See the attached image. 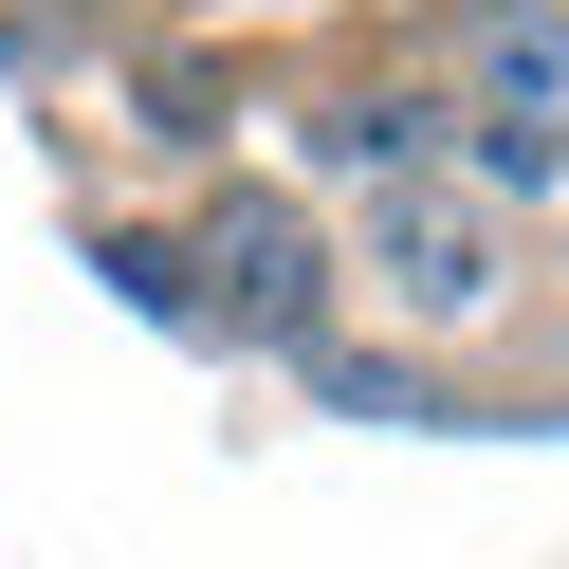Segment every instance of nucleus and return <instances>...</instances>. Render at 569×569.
<instances>
[{
	"label": "nucleus",
	"instance_id": "obj_1",
	"mask_svg": "<svg viewBox=\"0 0 569 569\" xmlns=\"http://www.w3.org/2000/svg\"><path fill=\"white\" fill-rule=\"evenodd\" d=\"M349 276H368L386 331L459 349L515 312V202L478 184V166H422V184H368V221H349Z\"/></svg>",
	"mask_w": 569,
	"mask_h": 569
},
{
	"label": "nucleus",
	"instance_id": "obj_2",
	"mask_svg": "<svg viewBox=\"0 0 569 569\" xmlns=\"http://www.w3.org/2000/svg\"><path fill=\"white\" fill-rule=\"evenodd\" d=\"M441 111H459V148H478L496 202L551 184L569 166V0H478L441 38Z\"/></svg>",
	"mask_w": 569,
	"mask_h": 569
},
{
	"label": "nucleus",
	"instance_id": "obj_3",
	"mask_svg": "<svg viewBox=\"0 0 569 569\" xmlns=\"http://www.w3.org/2000/svg\"><path fill=\"white\" fill-rule=\"evenodd\" d=\"M202 295H221L258 349H295L312 312H331V258H312V221L276 184H239V202H202Z\"/></svg>",
	"mask_w": 569,
	"mask_h": 569
}]
</instances>
